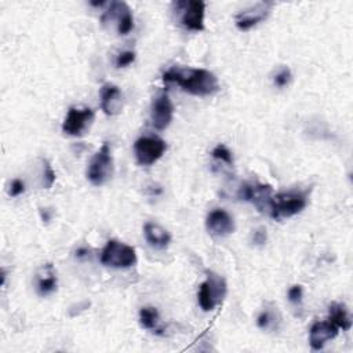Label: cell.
<instances>
[{
	"label": "cell",
	"instance_id": "7c38bea8",
	"mask_svg": "<svg viewBox=\"0 0 353 353\" xmlns=\"http://www.w3.org/2000/svg\"><path fill=\"white\" fill-rule=\"evenodd\" d=\"M273 6H274V3H272V1H262V3H256L255 6H251V7L240 11L234 17L237 29L248 30V29L254 28L255 25H258L259 22H262L263 19L268 18Z\"/></svg>",
	"mask_w": 353,
	"mask_h": 353
},
{
	"label": "cell",
	"instance_id": "ba28073f",
	"mask_svg": "<svg viewBox=\"0 0 353 353\" xmlns=\"http://www.w3.org/2000/svg\"><path fill=\"white\" fill-rule=\"evenodd\" d=\"M176 10L181 11V23L193 32L204 30L205 3L201 0L176 1Z\"/></svg>",
	"mask_w": 353,
	"mask_h": 353
},
{
	"label": "cell",
	"instance_id": "52a82bcc",
	"mask_svg": "<svg viewBox=\"0 0 353 353\" xmlns=\"http://www.w3.org/2000/svg\"><path fill=\"white\" fill-rule=\"evenodd\" d=\"M94 117V110L90 108H70L63 119L62 132L70 137H81L90 130Z\"/></svg>",
	"mask_w": 353,
	"mask_h": 353
},
{
	"label": "cell",
	"instance_id": "44dd1931",
	"mask_svg": "<svg viewBox=\"0 0 353 353\" xmlns=\"http://www.w3.org/2000/svg\"><path fill=\"white\" fill-rule=\"evenodd\" d=\"M41 161H43V181H44V188H46V189H51L52 185H54V182H55V178H57V176H55V172H54V170H52V167H51V164H50L48 160L43 159Z\"/></svg>",
	"mask_w": 353,
	"mask_h": 353
},
{
	"label": "cell",
	"instance_id": "7a4b0ae2",
	"mask_svg": "<svg viewBox=\"0 0 353 353\" xmlns=\"http://www.w3.org/2000/svg\"><path fill=\"white\" fill-rule=\"evenodd\" d=\"M309 201V190L280 192L272 196L269 203V214L273 219L280 221L291 218L305 210Z\"/></svg>",
	"mask_w": 353,
	"mask_h": 353
},
{
	"label": "cell",
	"instance_id": "d4e9b609",
	"mask_svg": "<svg viewBox=\"0 0 353 353\" xmlns=\"http://www.w3.org/2000/svg\"><path fill=\"white\" fill-rule=\"evenodd\" d=\"M302 296H303V291H302V287L299 284L296 285H292L290 290H288V301L294 305H299L302 302Z\"/></svg>",
	"mask_w": 353,
	"mask_h": 353
},
{
	"label": "cell",
	"instance_id": "83f0119b",
	"mask_svg": "<svg viewBox=\"0 0 353 353\" xmlns=\"http://www.w3.org/2000/svg\"><path fill=\"white\" fill-rule=\"evenodd\" d=\"M103 4V1H91V6H102Z\"/></svg>",
	"mask_w": 353,
	"mask_h": 353
},
{
	"label": "cell",
	"instance_id": "603a6c76",
	"mask_svg": "<svg viewBox=\"0 0 353 353\" xmlns=\"http://www.w3.org/2000/svg\"><path fill=\"white\" fill-rule=\"evenodd\" d=\"M273 323H274V314H273L270 310H268V309L262 310V312L259 313L258 319H256V324H258V327H259L261 330H268V328H270Z\"/></svg>",
	"mask_w": 353,
	"mask_h": 353
},
{
	"label": "cell",
	"instance_id": "8fae6325",
	"mask_svg": "<svg viewBox=\"0 0 353 353\" xmlns=\"http://www.w3.org/2000/svg\"><path fill=\"white\" fill-rule=\"evenodd\" d=\"M174 117V105L167 92L159 94L150 108V121L156 130H165Z\"/></svg>",
	"mask_w": 353,
	"mask_h": 353
},
{
	"label": "cell",
	"instance_id": "4316f807",
	"mask_svg": "<svg viewBox=\"0 0 353 353\" xmlns=\"http://www.w3.org/2000/svg\"><path fill=\"white\" fill-rule=\"evenodd\" d=\"M252 241H254L255 244H258V245L265 244V241H266V229L259 228V229L254 230V233H252Z\"/></svg>",
	"mask_w": 353,
	"mask_h": 353
},
{
	"label": "cell",
	"instance_id": "9c48e42d",
	"mask_svg": "<svg viewBox=\"0 0 353 353\" xmlns=\"http://www.w3.org/2000/svg\"><path fill=\"white\" fill-rule=\"evenodd\" d=\"M101 21L103 25L116 21V30L121 36L128 34L134 28L132 12L124 1H112L108 11L102 15Z\"/></svg>",
	"mask_w": 353,
	"mask_h": 353
},
{
	"label": "cell",
	"instance_id": "d6986e66",
	"mask_svg": "<svg viewBox=\"0 0 353 353\" xmlns=\"http://www.w3.org/2000/svg\"><path fill=\"white\" fill-rule=\"evenodd\" d=\"M139 324L145 330L159 332V312L153 306H145L139 310Z\"/></svg>",
	"mask_w": 353,
	"mask_h": 353
},
{
	"label": "cell",
	"instance_id": "5bb4252c",
	"mask_svg": "<svg viewBox=\"0 0 353 353\" xmlns=\"http://www.w3.org/2000/svg\"><path fill=\"white\" fill-rule=\"evenodd\" d=\"M338 335V327L331 323L330 320L327 321H316L310 327L309 331V343L312 349L320 350L324 347V345L334 339Z\"/></svg>",
	"mask_w": 353,
	"mask_h": 353
},
{
	"label": "cell",
	"instance_id": "5b68a950",
	"mask_svg": "<svg viewBox=\"0 0 353 353\" xmlns=\"http://www.w3.org/2000/svg\"><path fill=\"white\" fill-rule=\"evenodd\" d=\"M113 175V157L110 153V146L108 142L99 148V150L92 156L87 167V179L94 186L105 185Z\"/></svg>",
	"mask_w": 353,
	"mask_h": 353
},
{
	"label": "cell",
	"instance_id": "ac0fdd59",
	"mask_svg": "<svg viewBox=\"0 0 353 353\" xmlns=\"http://www.w3.org/2000/svg\"><path fill=\"white\" fill-rule=\"evenodd\" d=\"M328 320L334 323L338 330L342 328L343 331H349L352 328V320L349 312L343 303L332 302L328 307Z\"/></svg>",
	"mask_w": 353,
	"mask_h": 353
},
{
	"label": "cell",
	"instance_id": "7402d4cb",
	"mask_svg": "<svg viewBox=\"0 0 353 353\" xmlns=\"http://www.w3.org/2000/svg\"><path fill=\"white\" fill-rule=\"evenodd\" d=\"M291 77H292V74H291L290 68L284 66V68H281V69L276 73V76H274V79H273V83H274V85H277L279 88H283V87H285V85L290 84Z\"/></svg>",
	"mask_w": 353,
	"mask_h": 353
},
{
	"label": "cell",
	"instance_id": "4fadbf2b",
	"mask_svg": "<svg viewBox=\"0 0 353 353\" xmlns=\"http://www.w3.org/2000/svg\"><path fill=\"white\" fill-rule=\"evenodd\" d=\"M205 228L211 236L225 237L234 232V221L228 211L215 208L208 212L205 218Z\"/></svg>",
	"mask_w": 353,
	"mask_h": 353
},
{
	"label": "cell",
	"instance_id": "2e32d148",
	"mask_svg": "<svg viewBox=\"0 0 353 353\" xmlns=\"http://www.w3.org/2000/svg\"><path fill=\"white\" fill-rule=\"evenodd\" d=\"M57 287H58L57 273L52 265L47 263L36 274V291L40 296H47L55 292Z\"/></svg>",
	"mask_w": 353,
	"mask_h": 353
},
{
	"label": "cell",
	"instance_id": "e0dca14e",
	"mask_svg": "<svg viewBox=\"0 0 353 353\" xmlns=\"http://www.w3.org/2000/svg\"><path fill=\"white\" fill-rule=\"evenodd\" d=\"M143 234H145V239L149 243V245H152L153 248L161 250V248L168 247V244L171 243L170 232L159 223H153V222L145 223Z\"/></svg>",
	"mask_w": 353,
	"mask_h": 353
},
{
	"label": "cell",
	"instance_id": "30bf717a",
	"mask_svg": "<svg viewBox=\"0 0 353 353\" xmlns=\"http://www.w3.org/2000/svg\"><path fill=\"white\" fill-rule=\"evenodd\" d=\"M272 196H273L272 186L259 183V182L243 183L237 192V199L252 203L259 211L269 210V203Z\"/></svg>",
	"mask_w": 353,
	"mask_h": 353
},
{
	"label": "cell",
	"instance_id": "3957f363",
	"mask_svg": "<svg viewBox=\"0 0 353 353\" xmlns=\"http://www.w3.org/2000/svg\"><path fill=\"white\" fill-rule=\"evenodd\" d=\"M226 281L218 273L208 270L205 280L200 284L197 299L199 305L204 312H211L219 306L226 295Z\"/></svg>",
	"mask_w": 353,
	"mask_h": 353
},
{
	"label": "cell",
	"instance_id": "6da1fadb",
	"mask_svg": "<svg viewBox=\"0 0 353 353\" xmlns=\"http://www.w3.org/2000/svg\"><path fill=\"white\" fill-rule=\"evenodd\" d=\"M163 81L175 83L183 91L197 97L212 95L219 90L216 76L203 68H171L163 73Z\"/></svg>",
	"mask_w": 353,
	"mask_h": 353
},
{
	"label": "cell",
	"instance_id": "484cf974",
	"mask_svg": "<svg viewBox=\"0 0 353 353\" xmlns=\"http://www.w3.org/2000/svg\"><path fill=\"white\" fill-rule=\"evenodd\" d=\"M25 192V183H23V181H21V179H14L12 182H11V186H10V196L11 197H18V196H21L22 193Z\"/></svg>",
	"mask_w": 353,
	"mask_h": 353
},
{
	"label": "cell",
	"instance_id": "8992f818",
	"mask_svg": "<svg viewBox=\"0 0 353 353\" xmlns=\"http://www.w3.org/2000/svg\"><path fill=\"white\" fill-rule=\"evenodd\" d=\"M167 150V143L153 135L141 137L134 143V153L137 163L139 165H152L154 164Z\"/></svg>",
	"mask_w": 353,
	"mask_h": 353
},
{
	"label": "cell",
	"instance_id": "cb8c5ba5",
	"mask_svg": "<svg viewBox=\"0 0 353 353\" xmlns=\"http://www.w3.org/2000/svg\"><path fill=\"white\" fill-rule=\"evenodd\" d=\"M135 57H137V54L134 52V51H121L117 57H116V61H114V63H116V66L117 68H125V66H128V65H131L134 61H135Z\"/></svg>",
	"mask_w": 353,
	"mask_h": 353
},
{
	"label": "cell",
	"instance_id": "9a60e30c",
	"mask_svg": "<svg viewBox=\"0 0 353 353\" xmlns=\"http://www.w3.org/2000/svg\"><path fill=\"white\" fill-rule=\"evenodd\" d=\"M101 108L105 114L114 116L123 109V94L114 84H105L101 88Z\"/></svg>",
	"mask_w": 353,
	"mask_h": 353
},
{
	"label": "cell",
	"instance_id": "277c9868",
	"mask_svg": "<svg viewBox=\"0 0 353 353\" xmlns=\"http://www.w3.org/2000/svg\"><path fill=\"white\" fill-rule=\"evenodd\" d=\"M135 248L119 240H109L101 252V262L105 266L127 269L137 263Z\"/></svg>",
	"mask_w": 353,
	"mask_h": 353
},
{
	"label": "cell",
	"instance_id": "ffe728a7",
	"mask_svg": "<svg viewBox=\"0 0 353 353\" xmlns=\"http://www.w3.org/2000/svg\"><path fill=\"white\" fill-rule=\"evenodd\" d=\"M212 157L221 163H225L228 165H232L233 164V156H232V152L223 145V143H218L212 152H211Z\"/></svg>",
	"mask_w": 353,
	"mask_h": 353
}]
</instances>
